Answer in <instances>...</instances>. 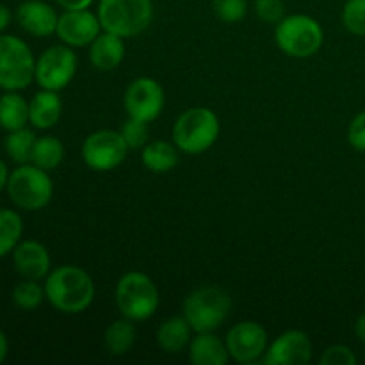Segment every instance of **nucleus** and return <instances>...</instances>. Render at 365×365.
I'll return each mask as SVG.
<instances>
[{"label":"nucleus","mask_w":365,"mask_h":365,"mask_svg":"<svg viewBox=\"0 0 365 365\" xmlns=\"http://www.w3.org/2000/svg\"><path fill=\"white\" fill-rule=\"evenodd\" d=\"M45 294L50 305L59 312L81 314L95 299V284L82 267L61 266L45 278Z\"/></svg>","instance_id":"f257e3e1"},{"label":"nucleus","mask_w":365,"mask_h":365,"mask_svg":"<svg viewBox=\"0 0 365 365\" xmlns=\"http://www.w3.org/2000/svg\"><path fill=\"white\" fill-rule=\"evenodd\" d=\"M220 120L207 107H192L182 113L173 125V143L187 155H200L212 148L220 138Z\"/></svg>","instance_id":"f03ea898"},{"label":"nucleus","mask_w":365,"mask_h":365,"mask_svg":"<svg viewBox=\"0 0 365 365\" xmlns=\"http://www.w3.org/2000/svg\"><path fill=\"white\" fill-rule=\"evenodd\" d=\"M98 20L103 31L134 38L153 20L152 0H98Z\"/></svg>","instance_id":"7ed1b4c3"},{"label":"nucleus","mask_w":365,"mask_h":365,"mask_svg":"<svg viewBox=\"0 0 365 365\" xmlns=\"http://www.w3.org/2000/svg\"><path fill=\"white\" fill-rule=\"evenodd\" d=\"M274 41L285 56L307 59L319 52L324 41V32L316 18L309 14H291L277 24Z\"/></svg>","instance_id":"20e7f679"},{"label":"nucleus","mask_w":365,"mask_h":365,"mask_svg":"<svg viewBox=\"0 0 365 365\" xmlns=\"http://www.w3.org/2000/svg\"><path fill=\"white\" fill-rule=\"evenodd\" d=\"M6 191L18 209L34 212L45 209L52 202L53 182L48 171L36 164H20L9 173Z\"/></svg>","instance_id":"39448f33"},{"label":"nucleus","mask_w":365,"mask_h":365,"mask_svg":"<svg viewBox=\"0 0 365 365\" xmlns=\"http://www.w3.org/2000/svg\"><path fill=\"white\" fill-rule=\"evenodd\" d=\"M184 317L189 321L195 334L216 331L232 309V299L225 289L216 285L195 289L184 299Z\"/></svg>","instance_id":"423d86ee"},{"label":"nucleus","mask_w":365,"mask_h":365,"mask_svg":"<svg viewBox=\"0 0 365 365\" xmlns=\"http://www.w3.org/2000/svg\"><path fill=\"white\" fill-rule=\"evenodd\" d=\"M116 305L127 319L134 323L146 321L159 309V289L141 271L125 273L116 285Z\"/></svg>","instance_id":"0eeeda50"},{"label":"nucleus","mask_w":365,"mask_h":365,"mask_svg":"<svg viewBox=\"0 0 365 365\" xmlns=\"http://www.w3.org/2000/svg\"><path fill=\"white\" fill-rule=\"evenodd\" d=\"M36 59L24 39L0 34V88L4 91H21L34 81Z\"/></svg>","instance_id":"6e6552de"},{"label":"nucleus","mask_w":365,"mask_h":365,"mask_svg":"<svg viewBox=\"0 0 365 365\" xmlns=\"http://www.w3.org/2000/svg\"><path fill=\"white\" fill-rule=\"evenodd\" d=\"M77 71V56L68 45H53L36 59L34 81L41 89L61 91L66 88Z\"/></svg>","instance_id":"1a4fd4ad"},{"label":"nucleus","mask_w":365,"mask_h":365,"mask_svg":"<svg viewBox=\"0 0 365 365\" xmlns=\"http://www.w3.org/2000/svg\"><path fill=\"white\" fill-rule=\"evenodd\" d=\"M128 146L123 135L114 130H96L84 139L82 159L93 171L116 170L127 159Z\"/></svg>","instance_id":"9d476101"},{"label":"nucleus","mask_w":365,"mask_h":365,"mask_svg":"<svg viewBox=\"0 0 365 365\" xmlns=\"http://www.w3.org/2000/svg\"><path fill=\"white\" fill-rule=\"evenodd\" d=\"M164 103H166V95L163 86L150 77H139L132 81L123 96V106L128 118L145 123H150L160 116Z\"/></svg>","instance_id":"9b49d317"},{"label":"nucleus","mask_w":365,"mask_h":365,"mask_svg":"<svg viewBox=\"0 0 365 365\" xmlns=\"http://www.w3.org/2000/svg\"><path fill=\"white\" fill-rule=\"evenodd\" d=\"M227 349L237 364H253L262 359L267 349V334L255 321L234 324L227 335Z\"/></svg>","instance_id":"f8f14e48"},{"label":"nucleus","mask_w":365,"mask_h":365,"mask_svg":"<svg viewBox=\"0 0 365 365\" xmlns=\"http://www.w3.org/2000/svg\"><path fill=\"white\" fill-rule=\"evenodd\" d=\"M312 341L302 330H289L278 335L264 353L266 365H307L312 360Z\"/></svg>","instance_id":"ddd939ff"},{"label":"nucleus","mask_w":365,"mask_h":365,"mask_svg":"<svg viewBox=\"0 0 365 365\" xmlns=\"http://www.w3.org/2000/svg\"><path fill=\"white\" fill-rule=\"evenodd\" d=\"M100 31H102V25H100L98 14L91 13L89 9H77L64 11L61 14L56 34L64 45L71 48H81V46L91 45Z\"/></svg>","instance_id":"4468645a"},{"label":"nucleus","mask_w":365,"mask_h":365,"mask_svg":"<svg viewBox=\"0 0 365 365\" xmlns=\"http://www.w3.org/2000/svg\"><path fill=\"white\" fill-rule=\"evenodd\" d=\"M16 21L27 34L34 38H46L56 32L59 14L43 0H25L18 6Z\"/></svg>","instance_id":"2eb2a0df"},{"label":"nucleus","mask_w":365,"mask_h":365,"mask_svg":"<svg viewBox=\"0 0 365 365\" xmlns=\"http://www.w3.org/2000/svg\"><path fill=\"white\" fill-rule=\"evenodd\" d=\"M14 271L27 280H45L50 273V253L41 242L20 241L13 250Z\"/></svg>","instance_id":"dca6fc26"},{"label":"nucleus","mask_w":365,"mask_h":365,"mask_svg":"<svg viewBox=\"0 0 365 365\" xmlns=\"http://www.w3.org/2000/svg\"><path fill=\"white\" fill-rule=\"evenodd\" d=\"M125 59V41L113 32H100L89 45V61L100 71H110Z\"/></svg>","instance_id":"f3484780"},{"label":"nucleus","mask_w":365,"mask_h":365,"mask_svg":"<svg viewBox=\"0 0 365 365\" xmlns=\"http://www.w3.org/2000/svg\"><path fill=\"white\" fill-rule=\"evenodd\" d=\"M63 114V100L57 91L41 89L29 102V123L39 130L53 128Z\"/></svg>","instance_id":"a211bd4d"},{"label":"nucleus","mask_w":365,"mask_h":365,"mask_svg":"<svg viewBox=\"0 0 365 365\" xmlns=\"http://www.w3.org/2000/svg\"><path fill=\"white\" fill-rule=\"evenodd\" d=\"M189 360L195 365H225L230 360L227 342L214 335V331L196 334L189 344Z\"/></svg>","instance_id":"6ab92c4d"},{"label":"nucleus","mask_w":365,"mask_h":365,"mask_svg":"<svg viewBox=\"0 0 365 365\" xmlns=\"http://www.w3.org/2000/svg\"><path fill=\"white\" fill-rule=\"evenodd\" d=\"M192 331L195 330L184 316L170 317L157 330V344L164 353L177 355L191 344Z\"/></svg>","instance_id":"aec40b11"},{"label":"nucleus","mask_w":365,"mask_h":365,"mask_svg":"<svg viewBox=\"0 0 365 365\" xmlns=\"http://www.w3.org/2000/svg\"><path fill=\"white\" fill-rule=\"evenodd\" d=\"M178 152L180 150L175 146V143L171 145L163 139H157V141L146 143L143 146L141 159L146 170H150L152 173H168L178 164Z\"/></svg>","instance_id":"412c9836"},{"label":"nucleus","mask_w":365,"mask_h":365,"mask_svg":"<svg viewBox=\"0 0 365 365\" xmlns=\"http://www.w3.org/2000/svg\"><path fill=\"white\" fill-rule=\"evenodd\" d=\"M29 123V102L18 91H6L0 96V128L20 130Z\"/></svg>","instance_id":"4be33fe9"},{"label":"nucleus","mask_w":365,"mask_h":365,"mask_svg":"<svg viewBox=\"0 0 365 365\" xmlns=\"http://www.w3.org/2000/svg\"><path fill=\"white\" fill-rule=\"evenodd\" d=\"M135 335H138V331H135L134 321L123 317V319L114 321L107 327L106 335H103V344L110 355L121 356L130 351L135 342Z\"/></svg>","instance_id":"5701e85b"},{"label":"nucleus","mask_w":365,"mask_h":365,"mask_svg":"<svg viewBox=\"0 0 365 365\" xmlns=\"http://www.w3.org/2000/svg\"><path fill=\"white\" fill-rule=\"evenodd\" d=\"M64 159V146L53 135H43L36 139L34 150H32L31 163L46 171H52L63 163Z\"/></svg>","instance_id":"b1692460"},{"label":"nucleus","mask_w":365,"mask_h":365,"mask_svg":"<svg viewBox=\"0 0 365 365\" xmlns=\"http://www.w3.org/2000/svg\"><path fill=\"white\" fill-rule=\"evenodd\" d=\"M24 234V221L20 214L11 209H0V259L16 248Z\"/></svg>","instance_id":"393cba45"},{"label":"nucleus","mask_w":365,"mask_h":365,"mask_svg":"<svg viewBox=\"0 0 365 365\" xmlns=\"http://www.w3.org/2000/svg\"><path fill=\"white\" fill-rule=\"evenodd\" d=\"M36 134L29 128H20V130L7 132L6 141H4V148H6L7 155L11 160L16 164H29L32 159V150L36 145Z\"/></svg>","instance_id":"a878e982"},{"label":"nucleus","mask_w":365,"mask_h":365,"mask_svg":"<svg viewBox=\"0 0 365 365\" xmlns=\"http://www.w3.org/2000/svg\"><path fill=\"white\" fill-rule=\"evenodd\" d=\"M45 298V285H39V280L24 278L13 289L14 305L20 310H25V312H32V310L39 309Z\"/></svg>","instance_id":"bb28decb"},{"label":"nucleus","mask_w":365,"mask_h":365,"mask_svg":"<svg viewBox=\"0 0 365 365\" xmlns=\"http://www.w3.org/2000/svg\"><path fill=\"white\" fill-rule=\"evenodd\" d=\"M212 11L223 24H237L248 13L246 0H212Z\"/></svg>","instance_id":"cd10ccee"},{"label":"nucleus","mask_w":365,"mask_h":365,"mask_svg":"<svg viewBox=\"0 0 365 365\" xmlns=\"http://www.w3.org/2000/svg\"><path fill=\"white\" fill-rule=\"evenodd\" d=\"M342 24L355 36H365V0H348L342 9Z\"/></svg>","instance_id":"c85d7f7f"},{"label":"nucleus","mask_w":365,"mask_h":365,"mask_svg":"<svg viewBox=\"0 0 365 365\" xmlns=\"http://www.w3.org/2000/svg\"><path fill=\"white\" fill-rule=\"evenodd\" d=\"M120 134L123 135L128 148L132 150L143 148V146L148 143V123L134 120V118H128V120L121 125Z\"/></svg>","instance_id":"c756f323"},{"label":"nucleus","mask_w":365,"mask_h":365,"mask_svg":"<svg viewBox=\"0 0 365 365\" xmlns=\"http://www.w3.org/2000/svg\"><path fill=\"white\" fill-rule=\"evenodd\" d=\"M255 13L264 24L277 25L285 16L284 0H255Z\"/></svg>","instance_id":"7c9ffc66"},{"label":"nucleus","mask_w":365,"mask_h":365,"mask_svg":"<svg viewBox=\"0 0 365 365\" xmlns=\"http://www.w3.org/2000/svg\"><path fill=\"white\" fill-rule=\"evenodd\" d=\"M321 365H356V356L348 346L335 344L324 349L319 359Z\"/></svg>","instance_id":"2f4dec72"},{"label":"nucleus","mask_w":365,"mask_h":365,"mask_svg":"<svg viewBox=\"0 0 365 365\" xmlns=\"http://www.w3.org/2000/svg\"><path fill=\"white\" fill-rule=\"evenodd\" d=\"M348 141L359 152H365V110L356 114L348 128Z\"/></svg>","instance_id":"473e14b6"},{"label":"nucleus","mask_w":365,"mask_h":365,"mask_svg":"<svg viewBox=\"0 0 365 365\" xmlns=\"http://www.w3.org/2000/svg\"><path fill=\"white\" fill-rule=\"evenodd\" d=\"M64 11H77V9H89L93 0H56Z\"/></svg>","instance_id":"72a5a7b5"},{"label":"nucleus","mask_w":365,"mask_h":365,"mask_svg":"<svg viewBox=\"0 0 365 365\" xmlns=\"http://www.w3.org/2000/svg\"><path fill=\"white\" fill-rule=\"evenodd\" d=\"M9 24H11L9 7L4 6V4H0V32L6 31V29L9 27Z\"/></svg>","instance_id":"f704fd0d"},{"label":"nucleus","mask_w":365,"mask_h":365,"mask_svg":"<svg viewBox=\"0 0 365 365\" xmlns=\"http://www.w3.org/2000/svg\"><path fill=\"white\" fill-rule=\"evenodd\" d=\"M7 180H9V170H7L6 163L0 159V192L7 187Z\"/></svg>","instance_id":"c9c22d12"},{"label":"nucleus","mask_w":365,"mask_h":365,"mask_svg":"<svg viewBox=\"0 0 365 365\" xmlns=\"http://www.w3.org/2000/svg\"><path fill=\"white\" fill-rule=\"evenodd\" d=\"M355 334L359 337V341H362L365 344V314L359 317V321L355 323Z\"/></svg>","instance_id":"e433bc0d"},{"label":"nucleus","mask_w":365,"mask_h":365,"mask_svg":"<svg viewBox=\"0 0 365 365\" xmlns=\"http://www.w3.org/2000/svg\"><path fill=\"white\" fill-rule=\"evenodd\" d=\"M7 353H9V344H7V337L2 330H0V364L7 359Z\"/></svg>","instance_id":"4c0bfd02"}]
</instances>
